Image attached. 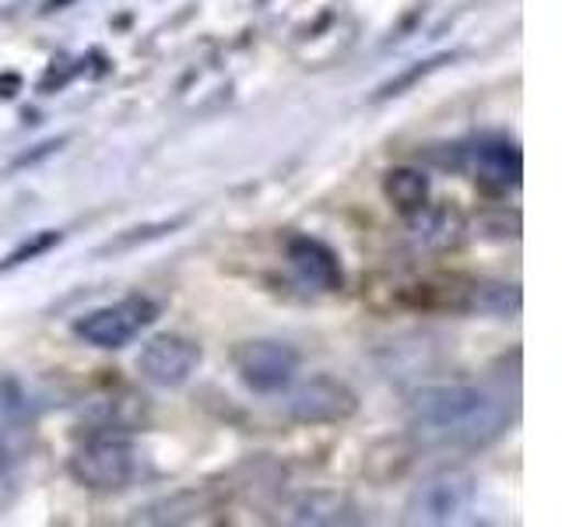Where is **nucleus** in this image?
Wrapping results in <instances>:
<instances>
[{"label":"nucleus","mask_w":562,"mask_h":527,"mask_svg":"<svg viewBox=\"0 0 562 527\" xmlns=\"http://www.w3.org/2000/svg\"><path fill=\"white\" fill-rule=\"evenodd\" d=\"M408 415L422 444L453 450H482L509 426L503 397L468 383L422 386L408 404Z\"/></svg>","instance_id":"obj_1"},{"label":"nucleus","mask_w":562,"mask_h":527,"mask_svg":"<svg viewBox=\"0 0 562 527\" xmlns=\"http://www.w3.org/2000/svg\"><path fill=\"white\" fill-rule=\"evenodd\" d=\"M70 479L92 492L127 489L137 474V450L120 436H95L78 447L67 461Z\"/></svg>","instance_id":"obj_2"},{"label":"nucleus","mask_w":562,"mask_h":527,"mask_svg":"<svg viewBox=\"0 0 562 527\" xmlns=\"http://www.w3.org/2000/svg\"><path fill=\"white\" fill-rule=\"evenodd\" d=\"M471 500H474V479L468 471H461V468L436 471L408 496L404 520L426 524V527L453 524L468 509Z\"/></svg>","instance_id":"obj_3"},{"label":"nucleus","mask_w":562,"mask_h":527,"mask_svg":"<svg viewBox=\"0 0 562 527\" xmlns=\"http://www.w3.org/2000/svg\"><path fill=\"white\" fill-rule=\"evenodd\" d=\"M158 316V306L151 303L148 295H127L120 299L113 306H102L85 313L81 321L75 324V334L81 341H88L92 348H123L131 345L140 330H145Z\"/></svg>","instance_id":"obj_4"},{"label":"nucleus","mask_w":562,"mask_h":527,"mask_svg":"<svg viewBox=\"0 0 562 527\" xmlns=\"http://www.w3.org/2000/svg\"><path fill=\"white\" fill-rule=\"evenodd\" d=\"M359 412V397L345 380L310 377L289 394V415L303 426H334Z\"/></svg>","instance_id":"obj_5"},{"label":"nucleus","mask_w":562,"mask_h":527,"mask_svg":"<svg viewBox=\"0 0 562 527\" xmlns=\"http://www.w3.org/2000/svg\"><path fill=\"white\" fill-rule=\"evenodd\" d=\"M239 380L257 394H278L292 383L299 369V351L281 341H243L233 351Z\"/></svg>","instance_id":"obj_6"},{"label":"nucleus","mask_w":562,"mask_h":527,"mask_svg":"<svg viewBox=\"0 0 562 527\" xmlns=\"http://www.w3.org/2000/svg\"><path fill=\"white\" fill-rule=\"evenodd\" d=\"M461 166L474 180L492 190H514L520 187V176H524V155L509 137L482 134L468 141V145H461Z\"/></svg>","instance_id":"obj_7"},{"label":"nucleus","mask_w":562,"mask_h":527,"mask_svg":"<svg viewBox=\"0 0 562 527\" xmlns=\"http://www.w3.org/2000/svg\"><path fill=\"white\" fill-rule=\"evenodd\" d=\"M201 366V348L183 334H158L137 356L140 377L155 386H183Z\"/></svg>","instance_id":"obj_8"},{"label":"nucleus","mask_w":562,"mask_h":527,"mask_svg":"<svg viewBox=\"0 0 562 527\" xmlns=\"http://www.w3.org/2000/svg\"><path fill=\"white\" fill-rule=\"evenodd\" d=\"M289 264L295 268V274L306 281V285L321 289V292H338L341 289V264H338V254L330 250L327 243L313 239V236H292L289 246Z\"/></svg>","instance_id":"obj_9"},{"label":"nucleus","mask_w":562,"mask_h":527,"mask_svg":"<svg viewBox=\"0 0 562 527\" xmlns=\"http://www.w3.org/2000/svg\"><path fill=\"white\" fill-rule=\"evenodd\" d=\"M29 444V401L14 380L0 377V461H14Z\"/></svg>","instance_id":"obj_10"},{"label":"nucleus","mask_w":562,"mask_h":527,"mask_svg":"<svg viewBox=\"0 0 562 527\" xmlns=\"http://www.w3.org/2000/svg\"><path fill=\"white\" fill-rule=\"evenodd\" d=\"M295 524L310 527H338V524H362V509L351 503L345 492H306L292 506Z\"/></svg>","instance_id":"obj_11"},{"label":"nucleus","mask_w":562,"mask_h":527,"mask_svg":"<svg viewBox=\"0 0 562 527\" xmlns=\"http://www.w3.org/2000/svg\"><path fill=\"white\" fill-rule=\"evenodd\" d=\"M383 193L401 215L412 218L429 204V176L422 169H412V166H397L383 176Z\"/></svg>","instance_id":"obj_12"},{"label":"nucleus","mask_w":562,"mask_h":527,"mask_svg":"<svg viewBox=\"0 0 562 527\" xmlns=\"http://www.w3.org/2000/svg\"><path fill=\"white\" fill-rule=\"evenodd\" d=\"M457 310L468 313H488V316H509L520 310V289L503 285V281H471Z\"/></svg>","instance_id":"obj_13"},{"label":"nucleus","mask_w":562,"mask_h":527,"mask_svg":"<svg viewBox=\"0 0 562 527\" xmlns=\"http://www.w3.org/2000/svg\"><path fill=\"white\" fill-rule=\"evenodd\" d=\"M92 426L105 429H134L140 415H145V397H134V394H110V397H95L88 404V412H81Z\"/></svg>","instance_id":"obj_14"},{"label":"nucleus","mask_w":562,"mask_h":527,"mask_svg":"<svg viewBox=\"0 0 562 527\" xmlns=\"http://www.w3.org/2000/svg\"><path fill=\"white\" fill-rule=\"evenodd\" d=\"M412 222L418 225V236L426 246H453L457 239H461V222H457V215L450 208H436L429 211V204L418 211V215H412Z\"/></svg>","instance_id":"obj_15"},{"label":"nucleus","mask_w":562,"mask_h":527,"mask_svg":"<svg viewBox=\"0 0 562 527\" xmlns=\"http://www.w3.org/2000/svg\"><path fill=\"white\" fill-rule=\"evenodd\" d=\"M64 236L57 233V228H43V233H35L32 239H25L22 246H18L14 254H8L4 260H0V271H11V268H18V264H29V260H35V257H43L46 250H53Z\"/></svg>","instance_id":"obj_16"},{"label":"nucleus","mask_w":562,"mask_h":527,"mask_svg":"<svg viewBox=\"0 0 562 527\" xmlns=\"http://www.w3.org/2000/svg\"><path fill=\"white\" fill-rule=\"evenodd\" d=\"M439 64H447V57H432V60H426V64H418V67H412V70H404L401 78H391L383 88H380V96L376 99H391V96H401L404 88H412L418 78H426L429 70H436Z\"/></svg>","instance_id":"obj_17"},{"label":"nucleus","mask_w":562,"mask_h":527,"mask_svg":"<svg viewBox=\"0 0 562 527\" xmlns=\"http://www.w3.org/2000/svg\"><path fill=\"white\" fill-rule=\"evenodd\" d=\"M18 85H22V78H18V75H4V81H0V96L11 99L18 92Z\"/></svg>","instance_id":"obj_18"},{"label":"nucleus","mask_w":562,"mask_h":527,"mask_svg":"<svg viewBox=\"0 0 562 527\" xmlns=\"http://www.w3.org/2000/svg\"><path fill=\"white\" fill-rule=\"evenodd\" d=\"M64 4H67V0H49L46 11H57V8H64Z\"/></svg>","instance_id":"obj_19"}]
</instances>
